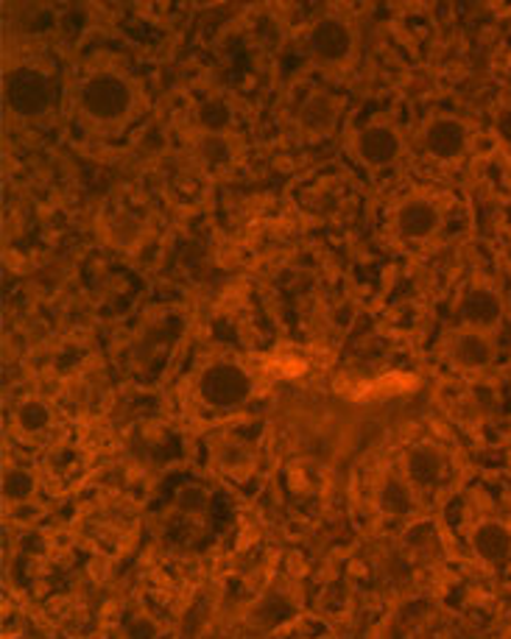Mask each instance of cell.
Returning a JSON list of instances; mask_svg holds the SVG:
<instances>
[{"instance_id": "cell-1", "label": "cell", "mask_w": 511, "mask_h": 639, "mask_svg": "<svg viewBox=\"0 0 511 639\" xmlns=\"http://www.w3.org/2000/svg\"><path fill=\"white\" fill-rule=\"evenodd\" d=\"M79 109L92 124H120L131 112V87L118 73H96L81 85Z\"/></svg>"}, {"instance_id": "cell-2", "label": "cell", "mask_w": 511, "mask_h": 639, "mask_svg": "<svg viewBox=\"0 0 511 639\" xmlns=\"http://www.w3.org/2000/svg\"><path fill=\"white\" fill-rule=\"evenodd\" d=\"M199 394L213 407H238L249 400L252 377L229 361H216L202 372Z\"/></svg>"}, {"instance_id": "cell-3", "label": "cell", "mask_w": 511, "mask_h": 639, "mask_svg": "<svg viewBox=\"0 0 511 639\" xmlns=\"http://www.w3.org/2000/svg\"><path fill=\"white\" fill-rule=\"evenodd\" d=\"M355 48V37L350 23L341 18H324L318 20L307 37V51L324 68H338V65L350 62Z\"/></svg>"}, {"instance_id": "cell-4", "label": "cell", "mask_w": 511, "mask_h": 639, "mask_svg": "<svg viewBox=\"0 0 511 639\" xmlns=\"http://www.w3.org/2000/svg\"><path fill=\"white\" fill-rule=\"evenodd\" d=\"M422 142H425V151L431 154L433 159H442V163H450V159H459L461 154L466 151V142H470V131L461 124L459 118H450V115H439V118H431L422 129Z\"/></svg>"}, {"instance_id": "cell-5", "label": "cell", "mask_w": 511, "mask_h": 639, "mask_svg": "<svg viewBox=\"0 0 511 639\" xmlns=\"http://www.w3.org/2000/svg\"><path fill=\"white\" fill-rule=\"evenodd\" d=\"M444 355L461 372H481L492 363L494 344L481 330H459L444 341Z\"/></svg>"}, {"instance_id": "cell-6", "label": "cell", "mask_w": 511, "mask_h": 639, "mask_svg": "<svg viewBox=\"0 0 511 639\" xmlns=\"http://www.w3.org/2000/svg\"><path fill=\"white\" fill-rule=\"evenodd\" d=\"M459 318L464 322L466 330H487L498 327L500 318H503V299L498 296V291L492 288H470L459 302Z\"/></svg>"}, {"instance_id": "cell-7", "label": "cell", "mask_w": 511, "mask_h": 639, "mask_svg": "<svg viewBox=\"0 0 511 639\" xmlns=\"http://www.w3.org/2000/svg\"><path fill=\"white\" fill-rule=\"evenodd\" d=\"M470 548L483 564H505L511 559V528L500 520L478 522L470 533Z\"/></svg>"}, {"instance_id": "cell-8", "label": "cell", "mask_w": 511, "mask_h": 639, "mask_svg": "<svg viewBox=\"0 0 511 639\" xmlns=\"http://www.w3.org/2000/svg\"><path fill=\"white\" fill-rule=\"evenodd\" d=\"M355 151H358V157L364 159L366 165L381 168V165L394 163V159L400 157V151H403V140H400L394 126L372 124V126H366V129H361L358 140H355Z\"/></svg>"}, {"instance_id": "cell-9", "label": "cell", "mask_w": 511, "mask_h": 639, "mask_svg": "<svg viewBox=\"0 0 511 639\" xmlns=\"http://www.w3.org/2000/svg\"><path fill=\"white\" fill-rule=\"evenodd\" d=\"M442 224V213L431 198H409L397 209V229L405 240H428Z\"/></svg>"}, {"instance_id": "cell-10", "label": "cell", "mask_w": 511, "mask_h": 639, "mask_svg": "<svg viewBox=\"0 0 511 639\" xmlns=\"http://www.w3.org/2000/svg\"><path fill=\"white\" fill-rule=\"evenodd\" d=\"M444 455L442 450L433 444H416L409 455H405V481L414 489H433L444 478Z\"/></svg>"}, {"instance_id": "cell-11", "label": "cell", "mask_w": 511, "mask_h": 639, "mask_svg": "<svg viewBox=\"0 0 511 639\" xmlns=\"http://www.w3.org/2000/svg\"><path fill=\"white\" fill-rule=\"evenodd\" d=\"M9 101L20 115H37L46 109L48 104V87L46 81L37 76H18L9 87Z\"/></svg>"}, {"instance_id": "cell-12", "label": "cell", "mask_w": 511, "mask_h": 639, "mask_svg": "<svg viewBox=\"0 0 511 639\" xmlns=\"http://www.w3.org/2000/svg\"><path fill=\"white\" fill-rule=\"evenodd\" d=\"M377 503H381L383 514L389 517H405L411 514V509H414V486H411L405 478H386V483L381 486V498H377Z\"/></svg>"}, {"instance_id": "cell-13", "label": "cell", "mask_w": 511, "mask_h": 639, "mask_svg": "<svg viewBox=\"0 0 511 639\" xmlns=\"http://www.w3.org/2000/svg\"><path fill=\"white\" fill-rule=\"evenodd\" d=\"M299 120L311 135H324V131L333 129L335 124V104L330 101L327 96L307 98L299 112Z\"/></svg>"}, {"instance_id": "cell-14", "label": "cell", "mask_w": 511, "mask_h": 639, "mask_svg": "<svg viewBox=\"0 0 511 639\" xmlns=\"http://www.w3.org/2000/svg\"><path fill=\"white\" fill-rule=\"evenodd\" d=\"M14 422H18V431H23L26 436H37L51 424V407L40 400H26L14 413Z\"/></svg>"}, {"instance_id": "cell-15", "label": "cell", "mask_w": 511, "mask_h": 639, "mask_svg": "<svg viewBox=\"0 0 511 639\" xmlns=\"http://www.w3.org/2000/svg\"><path fill=\"white\" fill-rule=\"evenodd\" d=\"M3 489H7V498L20 503V500H29L31 492H35V478L26 470H9L7 481H3Z\"/></svg>"}, {"instance_id": "cell-16", "label": "cell", "mask_w": 511, "mask_h": 639, "mask_svg": "<svg viewBox=\"0 0 511 639\" xmlns=\"http://www.w3.org/2000/svg\"><path fill=\"white\" fill-rule=\"evenodd\" d=\"M202 157L205 159H210V163H224V159L229 157V146H227V140H224L222 135H207L205 137V142H202Z\"/></svg>"}, {"instance_id": "cell-17", "label": "cell", "mask_w": 511, "mask_h": 639, "mask_svg": "<svg viewBox=\"0 0 511 639\" xmlns=\"http://www.w3.org/2000/svg\"><path fill=\"white\" fill-rule=\"evenodd\" d=\"M498 131L503 135V140H511V107L498 112Z\"/></svg>"}]
</instances>
